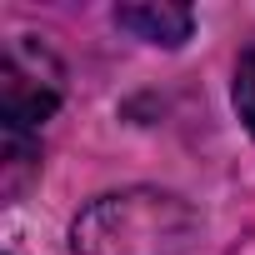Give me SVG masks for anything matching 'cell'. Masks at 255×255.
Instances as JSON below:
<instances>
[{
    "label": "cell",
    "mask_w": 255,
    "mask_h": 255,
    "mask_svg": "<svg viewBox=\"0 0 255 255\" xmlns=\"http://www.w3.org/2000/svg\"><path fill=\"white\" fill-rule=\"evenodd\" d=\"M200 240L195 210L170 190L100 195L70 230L75 255H190Z\"/></svg>",
    "instance_id": "6da1fadb"
},
{
    "label": "cell",
    "mask_w": 255,
    "mask_h": 255,
    "mask_svg": "<svg viewBox=\"0 0 255 255\" xmlns=\"http://www.w3.org/2000/svg\"><path fill=\"white\" fill-rule=\"evenodd\" d=\"M60 105V60L35 40L20 35L5 45V60H0V110H5V130H35L45 125Z\"/></svg>",
    "instance_id": "7a4b0ae2"
},
{
    "label": "cell",
    "mask_w": 255,
    "mask_h": 255,
    "mask_svg": "<svg viewBox=\"0 0 255 255\" xmlns=\"http://www.w3.org/2000/svg\"><path fill=\"white\" fill-rule=\"evenodd\" d=\"M115 20L125 30H135L140 40H150V45H180V40H190V25H195V15L185 5H165V0H150V5H120Z\"/></svg>",
    "instance_id": "3957f363"
},
{
    "label": "cell",
    "mask_w": 255,
    "mask_h": 255,
    "mask_svg": "<svg viewBox=\"0 0 255 255\" xmlns=\"http://www.w3.org/2000/svg\"><path fill=\"white\" fill-rule=\"evenodd\" d=\"M235 110H240V120L250 125V135H255V50L235 70Z\"/></svg>",
    "instance_id": "277c9868"
}]
</instances>
